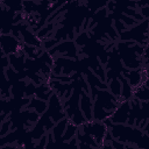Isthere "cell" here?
Returning <instances> with one entry per match:
<instances>
[{
    "label": "cell",
    "instance_id": "cell-3",
    "mask_svg": "<svg viewBox=\"0 0 149 149\" xmlns=\"http://www.w3.org/2000/svg\"><path fill=\"white\" fill-rule=\"evenodd\" d=\"M54 52H57V54H62V55H65V57L68 58H73L76 55H77V48H76V43L74 41H64L62 43H59L57 47L52 48L49 54L52 56Z\"/></svg>",
    "mask_w": 149,
    "mask_h": 149
},
{
    "label": "cell",
    "instance_id": "cell-8",
    "mask_svg": "<svg viewBox=\"0 0 149 149\" xmlns=\"http://www.w3.org/2000/svg\"><path fill=\"white\" fill-rule=\"evenodd\" d=\"M77 133H78V126L73 125L72 122L69 121L66 128H65V132H64V135L62 137V141L64 142H70L72 139H74L77 136Z\"/></svg>",
    "mask_w": 149,
    "mask_h": 149
},
{
    "label": "cell",
    "instance_id": "cell-11",
    "mask_svg": "<svg viewBox=\"0 0 149 149\" xmlns=\"http://www.w3.org/2000/svg\"><path fill=\"white\" fill-rule=\"evenodd\" d=\"M142 130H143V133H144V134L149 135V121L146 123V127H143V128H142Z\"/></svg>",
    "mask_w": 149,
    "mask_h": 149
},
{
    "label": "cell",
    "instance_id": "cell-5",
    "mask_svg": "<svg viewBox=\"0 0 149 149\" xmlns=\"http://www.w3.org/2000/svg\"><path fill=\"white\" fill-rule=\"evenodd\" d=\"M27 109L35 111L36 113H38L40 115H42L48 109V102H45L44 100H41V99L34 97V98H30V102L28 104Z\"/></svg>",
    "mask_w": 149,
    "mask_h": 149
},
{
    "label": "cell",
    "instance_id": "cell-6",
    "mask_svg": "<svg viewBox=\"0 0 149 149\" xmlns=\"http://www.w3.org/2000/svg\"><path fill=\"white\" fill-rule=\"evenodd\" d=\"M52 94H54V91H52V88L50 87L49 83H43V84H41V85H38V86L36 87L35 97L38 98V99H41V100L48 101Z\"/></svg>",
    "mask_w": 149,
    "mask_h": 149
},
{
    "label": "cell",
    "instance_id": "cell-9",
    "mask_svg": "<svg viewBox=\"0 0 149 149\" xmlns=\"http://www.w3.org/2000/svg\"><path fill=\"white\" fill-rule=\"evenodd\" d=\"M88 42H90V37H88V34H87L86 31H81V33L76 37V44H77V45L85 47Z\"/></svg>",
    "mask_w": 149,
    "mask_h": 149
},
{
    "label": "cell",
    "instance_id": "cell-4",
    "mask_svg": "<svg viewBox=\"0 0 149 149\" xmlns=\"http://www.w3.org/2000/svg\"><path fill=\"white\" fill-rule=\"evenodd\" d=\"M80 109L87 122L93 121V102L92 97L87 92H81L80 94Z\"/></svg>",
    "mask_w": 149,
    "mask_h": 149
},
{
    "label": "cell",
    "instance_id": "cell-10",
    "mask_svg": "<svg viewBox=\"0 0 149 149\" xmlns=\"http://www.w3.org/2000/svg\"><path fill=\"white\" fill-rule=\"evenodd\" d=\"M10 125H12V121L9 119L6 120V121H2V123H1V137L8 134V130H9Z\"/></svg>",
    "mask_w": 149,
    "mask_h": 149
},
{
    "label": "cell",
    "instance_id": "cell-7",
    "mask_svg": "<svg viewBox=\"0 0 149 149\" xmlns=\"http://www.w3.org/2000/svg\"><path fill=\"white\" fill-rule=\"evenodd\" d=\"M106 84H108V88H109V92L116 97L118 99H120L121 97V90H122V84H121V80L119 78H113L111 79L109 81H107Z\"/></svg>",
    "mask_w": 149,
    "mask_h": 149
},
{
    "label": "cell",
    "instance_id": "cell-1",
    "mask_svg": "<svg viewBox=\"0 0 149 149\" xmlns=\"http://www.w3.org/2000/svg\"><path fill=\"white\" fill-rule=\"evenodd\" d=\"M1 51L2 56H9L22 51V47H20V40L13 35H1Z\"/></svg>",
    "mask_w": 149,
    "mask_h": 149
},
{
    "label": "cell",
    "instance_id": "cell-2",
    "mask_svg": "<svg viewBox=\"0 0 149 149\" xmlns=\"http://www.w3.org/2000/svg\"><path fill=\"white\" fill-rule=\"evenodd\" d=\"M130 100L129 101H122L118 108L115 109V112L113 113V115L109 118L112 123H126V121H128L129 114H130Z\"/></svg>",
    "mask_w": 149,
    "mask_h": 149
}]
</instances>
